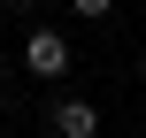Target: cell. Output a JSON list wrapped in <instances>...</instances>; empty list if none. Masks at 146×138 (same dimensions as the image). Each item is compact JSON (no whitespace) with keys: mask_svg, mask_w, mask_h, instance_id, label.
Listing matches in <instances>:
<instances>
[{"mask_svg":"<svg viewBox=\"0 0 146 138\" xmlns=\"http://www.w3.org/2000/svg\"><path fill=\"white\" fill-rule=\"evenodd\" d=\"M23 77H38V85L69 77V31H54V23H31V31H23Z\"/></svg>","mask_w":146,"mask_h":138,"instance_id":"cell-1","label":"cell"},{"mask_svg":"<svg viewBox=\"0 0 146 138\" xmlns=\"http://www.w3.org/2000/svg\"><path fill=\"white\" fill-rule=\"evenodd\" d=\"M46 131L54 138H100V108L77 100V92H62V100H46Z\"/></svg>","mask_w":146,"mask_h":138,"instance_id":"cell-2","label":"cell"},{"mask_svg":"<svg viewBox=\"0 0 146 138\" xmlns=\"http://www.w3.org/2000/svg\"><path fill=\"white\" fill-rule=\"evenodd\" d=\"M69 15H77V23H108V15H115V0H69Z\"/></svg>","mask_w":146,"mask_h":138,"instance_id":"cell-3","label":"cell"},{"mask_svg":"<svg viewBox=\"0 0 146 138\" xmlns=\"http://www.w3.org/2000/svg\"><path fill=\"white\" fill-rule=\"evenodd\" d=\"M0 8H8V15H31V8H38V0H0Z\"/></svg>","mask_w":146,"mask_h":138,"instance_id":"cell-4","label":"cell"},{"mask_svg":"<svg viewBox=\"0 0 146 138\" xmlns=\"http://www.w3.org/2000/svg\"><path fill=\"white\" fill-rule=\"evenodd\" d=\"M139 85H146V46H139Z\"/></svg>","mask_w":146,"mask_h":138,"instance_id":"cell-5","label":"cell"},{"mask_svg":"<svg viewBox=\"0 0 146 138\" xmlns=\"http://www.w3.org/2000/svg\"><path fill=\"white\" fill-rule=\"evenodd\" d=\"M0 115H8V85H0Z\"/></svg>","mask_w":146,"mask_h":138,"instance_id":"cell-6","label":"cell"},{"mask_svg":"<svg viewBox=\"0 0 146 138\" xmlns=\"http://www.w3.org/2000/svg\"><path fill=\"white\" fill-rule=\"evenodd\" d=\"M0 38H8V8H0Z\"/></svg>","mask_w":146,"mask_h":138,"instance_id":"cell-7","label":"cell"}]
</instances>
